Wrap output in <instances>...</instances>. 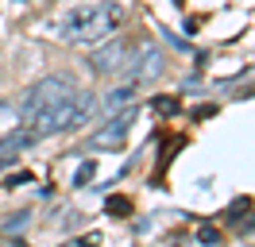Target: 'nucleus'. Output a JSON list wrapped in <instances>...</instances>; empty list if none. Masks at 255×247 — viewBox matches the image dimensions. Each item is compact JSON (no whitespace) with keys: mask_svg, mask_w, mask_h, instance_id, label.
Instances as JSON below:
<instances>
[{"mask_svg":"<svg viewBox=\"0 0 255 247\" xmlns=\"http://www.w3.org/2000/svg\"><path fill=\"white\" fill-rule=\"evenodd\" d=\"M124 27V4L116 0H89V4H74L70 12L58 19V35L74 46L105 43L109 35Z\"/></svg>","mask_w":255,"mask_h":247,"instance_id":"nucleus-2","label":"nucleus"},{"mask_svg":"<svg viewBox=\"0 0 255 247\" xmlns=\"http://www.w3.org/2000/svg\"><path fill=\"white\" fill-rule=\"evenodd\" d=\"M131 101H135V85L128 81V85H120L116 93H109V97H105V108H109V112H116V108L131 105Z\"/></svg>","mask_w":255,"mask_h":247,"instance_id":"nucleus-6","label":"nucleus"},{"mask_svg":"<svg viewBox=\"0 0 255 247\" xmlns=\"http://www.w3.org/2000/svg\"><path fill=\"white\" fill-rule=\"evenodd\" d=\"M93 108H97V97L78 89L70 77H43L23 93L19 124L35 139H47V135H58V131H70V127L85 124Z\"/></svg>","mask_w":255,"mask_h":247,"instance_id":"nucleus-1","label":"nucleus"},{"mask_svg":"<svg viewBox=\"0 0 255 247\" xmlns=\"http://www.w3.org/2000/svg\"><path fill=\"white\" fill-rule=\"evenodd\" d=\"M23 224H27V213H19V216H12V220H8V224H4V232H16V228H23Z\"/></svg>","mask_w":255,"mask_h":247,"instance_id":"nucleus-12","label":"nucleus"},{"mask_svg":"<svg viewBox=\"0 0 255 247\" xmlns=\"http://www.w3.org/2000/svg\"><path fill=\"white\" fill-rule=\"evenodd\" d=\"M97 174V162H81L78 174H74V185H89V178Z\"/></svg>","mask_w":255,"mask_h":247,"instance_id":"nucleus-9","label":"nucleus"},{"mask_svg":"<svg viewBox=\"0 0 255 247\" xmlns=\"http://www.w3.org/2000/svg\"><path fill=\"white\" fill-rule=\"evenodd\" d=\"M131 54H135V43H128V39H112L105 46H97V54L89 58V66H93L97 74H116V70H124L128 62H131Z\"/></svg>","mask_w":255,"mask_h":247,"instance_id":"nucleus-4","label":"nucleus"},{"mask_svg":"<svg viewBox=\"0 0 255 247\" xmlns=\"http://www.w3.org/2000/svg\"><path fill=\"white\" fill-rule=\"evenodd\" d=\"M197 240H201L205 247H213L217 240H221V232H217V228H201V232H197Z\"/></svg>","mask_w":255,"mask_h":247,"instance_id":"nucleus-11","label":"nucleus"},{"mask_svg":"<svg viewBox=\"0 0 255 247\" xmlns=\"http://www.w3.org/2000/svg\"><path fill=\"white\" fill-rule=\"evenodd\" d=\"M162 74V54L159 50H151V46H143L135 58L128 62V81L139 89V85H147V81H155V77Z\"/></svg>","mask_w":255,"mask_h":247,"instance_id":"nucleus-5","label":"nucleus"},{"mask_svg":"<svg viewBox=\"0 0 255 247\" xmlns=\"http://www.w3.org/2000/svg\"><path fill=\"white\" fill-rule=\"evenodd\" d=\"M12 127H19V108L8 105V101H0V135H8Z\"/></svg>","mask_w":255,"mask_h":247,"instance_id":"nucleus-7","label":"nucleus"},{"mask_svg":"<svg viewBox=\"0 0 255 247\" xmlns=\"http://www.w3.org/2000/svg\"><path fill=\"white\" fill-rule=\"evenodd\" d=\"M155 112H162V116H174V112H178V101H174V97H155Z\"/></svg>","mask_w":255,"mask_h":247,"instance_id":"nucleus-10","label":"nucleus"},{"mask_svg":"<svg viewBox=\"0 0 255 247\" xmlns=\"http://www.w3.org/2000/svg\"><path fill=\"white\" fill-rule=\"evenodd\" d=\"M105 209H109L112 216H128V213H131V201H128V197H109V201H105Z\"/></svg>","mask_w":255,"mask_h":247,"instance_id":"nucleus-8","label":"nucleus"},{"mask_svg":"<svg viewBox=\"0 0 255 247\" xmlns=\"http://www.w3.org/2000/svg\"><path fill=\"white\" fill-rule=\"evenodd\" d=\"M131 124H135V108H131V105H128V108H116L109 120L93 131V147H124Z\"/></svg>","mask_w":255,"mask_h":247,"instance_id":"nucleus-3","label":"nucleus"}]
</instances>
